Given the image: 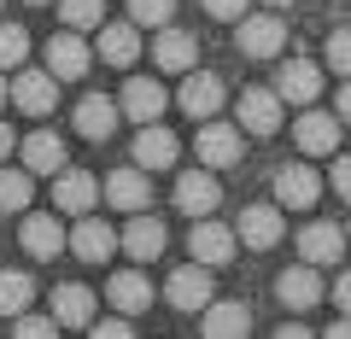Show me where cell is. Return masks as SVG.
I'll list each match as a JSON object with an SVG mask.
<instances>
[{"label":"cell","mask_w":351,"mask_h":339,"mask_svg":"<svg viewBox=\"0 0 351 339\" xmlns=\"http://www.w3.org/2000/svg\"><path fill=\"white\" fill-rule=\"evenodd\" d=\"M0 6H6V0H0Z\"/></svg>","instance_id":"obj_46"},{"label":"cell","mask_w":351,"mask_h":339,"mask_svg":"<svg viewBox=\"0 0 351 339\" xmlns=\"http://www.w3.org/2000/svg\"><path fill=\"white\" fill-rule=\"evenodd\" d=\"M164 299H170V310H205V304H211V269L205 264L176 269V275L164 281Z\"/></svg>","instance_id":"obj_16"},{"label":"cell","mask_w":351,"mask_h":339,"mask_svg":"<svg viewBox=\"0 0 351 339\" xmlns=\"http://www.w3.org/2000/svg\"><path fill=\"white\" fill-rule=\"evenodd\" d=\"M234 41L246 59H276L281 47H287V24H281L276 12H240L234 18Z\"/></svg>","instance_id":"obj_1"},{"label":"cell","mask_w":351,"mask_h":339,"mask_svg":"<svg viewBox=\"0 0 351 339\" xmlns=\"http://www.w3.org/2000/svg\"><path fill=\"white\" fill-rule=\"evenodd\" d=\"M29 6H47V0H29Z\"/></svg>","instance_id":"obj_45"},{"label":"cell","mask_w":351,"mask_h":339,"mask_svg":"<svg viewBox=\"0 0 351 339\" xmlns=\"http://www.w3.org/2000/svg\"><path fill=\"white\" fill-rule=\"evenodd\" d=\"M129 24H141V29L176 24V0H129Z\"/></svg>","instance_id":"obj_34"},{"label":"cell","mask_w":351,"mask_h":339,"mask_svg":"<svg viewBox=\"0 0 351 339\" xmlns=\"http://www.w3.org/2000/svg\"><path fill=\"white\" fill-rule=\"evenodd\" d=\"M12 322H18V334H24V339H47V334H59V322H53V316H29V310H18Z\"/></svg>","instance_id":"obj_36"},{"label":"cell","mask_w":351,"mask_h":339,"mask_svg":"<svg viewBox=\"0 0 351 339\" xmlns=\"http://www.w3.org/2000/svg\"><path fill=\"white\" fill-rule=\"evenodd\" d=\"M18 152H24L29 176H59V170H64V140L53 135V129H29V135L18 140Z\"/></svg>","instance_id":"obj_21"},{"label":"cell","mask_w":351,"mask_h":339,"mask_svg":"<svg viewBox=\"0 0 351 339\" xmlns=\"http://www.w3.org/2000/svg\"><path fill=\"white\" fill-rule=\"evenodd\" d=\"M188 251L199 258L205 269H223V264H234L240 240H234V228H223V223H211V216H199V228L188 234Z\"/></svg>","instance_id":"obj_10"},{"label":"cell","mask_w":351,"mask_h":339,"mask_svg":"<svg viewBox=\"0 0 351 339\" xmlns=\"http://www.w3.org/2000/svg\"><path fill=\"white\" fill-rule=\"evenodd\" d=\"M6 152H18V135H12L6 123H0V158H6Z\"/></svg>","instance_id":"obj_42"},{"label":"cell","mask_w":351,"mask_h":339,"mask_svg":"<svg viewBox=\"0 0 351 339\" xmlns=\"http://www.w3.org/2000/svg\"><path fill=\"white\" fill-rule=\"evenodd\" d=\"M106 299H112L123 316H141V310L152 304V281L141 275V269H117V275L106 281Z\"/></svg>","instance_id":"obj_27"},{"label":"cell","mask_w":351,"mask_h":339,"mask_svg":"<svg viewBox=\"0 0 351 339\" xmlns=\"http://www.w3.org/2000/svg\"><path fill=\"white\" fill-rule=\"evenodd\" d=\"M276 94L287 105H311L316 94H322V71H316L311 59H287V64H281V76H276Z\"/></svg>","instance_id":"obj_24"},{"label":"cell","mask_w":351,"mask_h":339,"mask_svg":"<svg viewBox=\"0 0 351 339\" xmlns=\"http://www.w3.org/2000/svg\"><path fill=\"white\" fill-rule=\"evenodd\" d=\"M276 299L287 304V310H316L322 304V275H316V264H299V269H287V275L276 281Z\"/></svg>","instance_id":"obj_23"},{"label":"cell","mask_w":351,"mask_h":339,"mask_svg":"<svg viewBox=\"0 0 351 339\" xmlns=\"http://www.w3.org/2000/svg\"><path fill=\"white\" fill-rule=\"evenodd\" d=\"M205 334L211 339H240V334H252V304L246 299H223V304H205Z\"/></svg>","instance_id":"obj_26"},{"label":"cell","mask_w":351,"mask_h":339,"mask_svg":"<svg viewBox=\"0 0 351 339\" xmlns=\"http://www.w3.org/2000/svg\"><path fill=\"white\" fill-rule=\"evenodd\" d=\"M100 199L112 205V211H147V205H152V181H147V170H141V164H117L112 176L100 181Z\"/></svg>","instance_id":"obj_3"},{"label":"cell","mask_w":351,"mask_h":339,"mask_svg":"<svg viewBox=\"0 0 351 339\" xmlns=\"http://www.w3.org/2000/svg\"><path fill=\"white\" fill-rule=\"evenodd\" d=\"M129 322H135V316L117 310V316H106V322H88V327H94V334H106V339H117V334H129Z\"/></svg>","instance_id":"obj_39"},{"label":"cell","mask_w":351,"mask_h":339,"mask_svg":"<svg viewBox=\"0 0 351 339\" xmlns=\"http://www.w3.org/2000/svg\"><path fill=\"white\" fill-rule=\"evenodd\" d=\"M36 199V176L29 170H0V211H24Z\"/></svg>","instance_id":"obj_31"},{"label":"cell","mask_w":351,"mask_h":339,"mask_svg":"<svg viewBox=\"0 0 351 339\" xmlns=\"http://www.w3.org/2000/svg\"><path fill=\"white\" fill-rule=\"evenodd\" d=\"M281 234H287L281 211H269V205H246V211H240V228H234V240H240V246L269 251V246H281Z\"/></svg>","instance_id":"obj_17"},{"label":"cell","mask_w":351,"mask_h":339,"mask_svg":"<svg viewBox=\"0 0 351 339\" xmlns=\"http://www.w3.org/2000/svg\"><path fill=\"white\" fill-rule=\"evenodd\" d=\"M334 193H339V199H351V152H339V158H334Z\"/></svg>","instance_id":"obj_38"},{"label":"cell","mask_w":351,"mask_h":339,"mask_svg":"<svg viewBox=\"0 0 351 339\" xmlns=\"http://www.w3.org/2000/svg\"><path fill=\"white\" fill-rule=\"evenodd\" d=\"M94 199H100V181L88 176V170H71V164H64L59 176H53V211L82 216V211H94Z\"/></svg>","instance_id":"obj_13"},{"label":"cell","mask_w":351,"mask_h":339,"mask_svg":"<svg viewBox=\"0 0 351 339\" xmlns=\"http://www.w3.org/2000/svg\"><path fill=\"white\" fill-rule=\"evenodd\" d=\"M164 240H170V234H164V223H158V216H147V211H129V223L117 228V246H123L135 264H152V258L164 251Z\"/></svg>","instance_id":"obj_12"},{"label":"cell","mask_w":351,"mask_h":339,"mask_svg":"<svg viewBox=\"0 0 351 339\" xmlns=\"http://www.w3.org/2000/svg\"><path fill=\"white\" fill-rule=\"evenodd\" d=\"M53 322H59V327H88V322H94V292L76 287V281L53 287Z\"/></svg>","instance_id":"obj_29"},{"label":"cell","mask_w":351,"mask_h":339,"mask_svg":"<svg viewBox=\"0 0 351 339\" xmlns=\"http://www.w3.org/2000/svg\"><path fill=\"white\" fill-rule=\"evenodd\" d=\"M6 100L29 117H47L59 105V76L53 71H18V82H6Z\"/></svg>","instance_id":"obj_4"},{"label":"cell","mask_w":351,"mask_h":339,"mask_svg":"<svg viewBox=\"0 0 351 339\" xmlns=\"http://www.w3.org/2000/svg\"><path fill=\"white\" fill-rule=\"evenodd\" d=\"M64 251H76V258H82V264H106V258H112L117 251V228L112 223H100V216H76V228L71 234H64Z\"/></svg>","instance_id":"obj_6"},{"label":"cell","mask_w":351,"mask_h":339,"mask_svg":"<svg viewBox=\"0 0 351 339\" xmlns=\"http://www.w3.org/2000/svg\"><path fill=\"white\" fill-rule=\"evenodd\" d=\"M199 6H205V12L217 18V24H234V18L246 12V0H199Z\"/></svg>","instance_id":"obj_37"},{"label":"cell","mask_w":351,"mask_h":339,"mask_svg":"<svg viewBox=\"0 0 351 339\" xmlns=\"http://www.w3.org/2000/svg\"><path fill=\"white\" fill-rule=\"evenodd\" d=\"M0 105H6V76H0Z\"/></svg>","instance_id":"obj_44"},{"label":"cell","mask_w":351,"mask_h":339,"mask_svg":"<svg viewBox=\"0 0 351 339\" xmlns=\"http://www.w3.org/2000/svg\"><path fill=\"white\" fill-rule=\"evenodd\" d=\"M88 64H94V47L82 41V29H64V36L47 41V71L59 76V82H82Z\"/></svg>","instance_id":"obj_7"},{"label":"cell","mask_w":351,"mask_h":339,"mask_svg":"<svg viewBox=\"0 0 351 339\" xmlns=\"http://www.w3.org/2000/svg\"><path fill=\"white\" fill-rule=\"evenodd\" d=\"M281 94L276 88H246L240 94V105H234V117H240V129H246V135H276L281 129Z\"/></svg>","instance_id":"obj_11"},{"label":"cell","mask_w":351,"mask_h":339,"mask_svg":"<svg viewBox=\"0 0 351 339\" xmlns=\"http://www.w3.org/2000/svg\"><path fill=\"white\" fill-rule=\"evenodd\" d=\"M152 59H158V71H193V64H199V41H193L188 29H176V24H158Z\"/></svg>","instance_id":"obj_19"},{"label":"cell","mask_w":351,"mask_h":339,"mask_svg":"<svg viewBox=\"0 0 351 339\" xmlns=\"http://www.w3.org/2000/svg\"><path fill=\"white\" fill-rule=\"evenodd\" d=\"M293 140H299L304 158H328V152L339 147V117L316 112V100H311V105L299 112V123H293Z\"/></svg>","instance_id":"obj_8"},{"label":"cell","mask_w":351,"mask_h":339,"mask_svg":"<svg viewBox=\"0 0 351 339\" xmlns=\"http://www.w3.org/2000/svg\"><path fill=\"white\" fill-rule=\"evenodd\" d=\"M322 181H316V164H281L276 170V205L281 211H311Z\"/></svg>","instance_id":"obj_9"},{"label":"cell","mask_w":351,"mask_h":339,"mask_svg":"<svg viewBox=\"0 0 351 339\" xmlns=\"http://www.w3.org/2000/svg\"><path fill=\"white\" fill-rule=\"evenodd\" d=\"M217 205H223V181H217L211 164H199V170H182V176H176V211L211 216Z\"/></svg>","instance_id":"obj_2"},{"label":"cell","mask_w":351,"mask_h":339,"mask_svg":"<svg viewBox=\"0 0 351 339\" xmlns=\"http://www.w3.org/2000/svg\"><path fill=\"white\" fill-rule=\"evenodd\" d=\"M117 117H123V112H117L112 94H88V100L76 105L71 123H76V135H82V140H112L117 135Z\"/></svg>","instance_id":"obj_20"},{"label":"cell","mask_w":351,"mask_h":339,"mask_svg":"<svg viewBox=\"0 0 351 339\" xmlns=\"http://www.w3.org/2000/svg\"><path fill=\"white\" fill-rule=\"evenodd\" d=\"M334 112H339V123H351V82L339 88V100H334Z\"/></svg>","instance_id":"obj_41"},{"label":"cell","mask_w":351,"mask_h":339,"mask_svg":"<svg viewBox=\"0 0 351 339\" xmlns=\"http://www.w3.org/2000/svg\"><path fill=\"white\" fill-rule=\"evenodd\" d=\"M36 304V281L24 275V269H6L0 275V316H18V310H29Z\"/></svg>","instance_id":"obj_30"},{"label":"cell","mask_w":351,"mask_h":339,"mask_svg":"<svg viewBox=\"0 0 351 339\" xmlns=\"http://www.w3.org/2000/svg\"><path fill=\"white\" fill-rule=\"evenodd\" d=\"M176 152H182V147H176L170 129H158V117L141 123V135H135V164L147 170V176H152V170H176Z\"/></svg>","instance_id":"obj_22"},{"label":"cell","mask_w":351,"mask_h":339,"mask_svg":"<svg viewBox=\"0 0 351 339\" xmlns=\"http://www.w3.org/2000/svg\"><path fill=\"white\" fill-rule=\"evenodd\" d=\"M263 6H293V0H263Z\"/></svg>","instance_id":"obj_43"},{"label":"cell","mask_w":351,"mask_h":339,"mask_svg":"<svg viewBox=\"0 0 351 339\" xmlns=\"http://www.w3.org/2000/svg\"><path fill=\"white\" fill-rule=\"evenodd\" d=\"M59 24H71V29H100V24H106V0H59Z\"/></svg>","instance_id":"obj_32"},{"label":"cell","mask_w":351,"mask_h":339,"mask_svg":"<svg viewBox=\"0 0 351 339\" xmlns=\"http://www.w3.org/2000/svg\"><path fill=\"white\" fill-rule=\"evenodd\" d=\"M299 258L304 264H339V258H346V228L339 223H304L299 228Z\"/></svg>","instance_id":"obj_18"},{"label":"cell","mask_w":351,"mask_h":339,"mask_svg":"<svg viewBox=\"0 0 351 339\" xmlns=\"http://www.w3.org/2000/svg\"><path fill=\"white\" fill-rule=\"evenodd\" d=\"M193 152H199V164H211V170H228V164H240V152H246V135H240L234 123H205L199 140H193Z\"/></svg>","instance_id":"obj_14"},{"label":"cell","mask_w":351,"mask_h":339,"mask_svg":"<svg viewBox=\"0 0 351 339\" xmlns=\"http://www.w3.org/2000/svg\"><path fill=\"white\" fill-rule=\"evenodd\" d=\"M18 246H24L29 258H59V251H64V228H59V216H47V211L29 216V223L18 228Z\"/></svg>","instance_id":"obj_28"},{"label":"cell","mask_w":351,"mask_h":339,"mask_svg":"<svg viewBox=\"0 0 351 339\" xmlns=\"http://www.w3.org/2000/svg\"><path fill=\"white\" fill-rule=\"evenodd\" d=\"M164 105H170V94H164V82H152V76H129L123 94H117V112L135 117V123H152V117H164Z\"/></svg>","instance_id":"obj_15"},{"label":"cell","mask_w":351,"mask_h":339,"mask_svg":"<svg viewBox=\"0 0 351 339\" xmlns=\"http://www.w3.org/2000/svg\"><path fill=\"white\" fill-rule=\"evenodd\" d=\"M328 71L351 76V29H334V36H328Z\"/></svg>","instance_id":"obj_35"},{"label":"cell","mask_w":351,"mask_h":339,"mask_svg":"<svg viewBox=\"0 0 351 339\" xmlns=\"http://www.w3.org/2000/svg\"><path fill=\"white\" fill-rule=\"evenodd\" d=\"M334 304H339V310H346V316H351V269H346V275H339V281H334Z\"/></svg>","instance_id":"obj_40"},{"label":"cell","mask_w":351,"mask_h":339,"mask_svg":"<svg viewBox=\"0 0 351 339\" xmlns=\"http://www.w3.org/2000/svg\"><path fill=\"white\" fill-rule=\"evenodd\" d=\"M100 59L112 64V71H129V64L141 59V24H100Z\"/></svg>","instance_id":"obj_25"},{"label":"cell","mask_w":351,"mask_h":339,"mask_svg":"<svg viewBox=\"0 0 351 339\" xmlns=\"http://www.w3.org/2000/svg\"><path fill=\"white\" fill-rule=\"evenodd\" d=\"M176 105L188 117H217L223 112V76H211V71H182V88H176Z\"/></svg>","instance_id":"obj_5"},{"label":"cell","mask_w":351,"mask_h":339,"mask_svg":"<svg viewBox=\"0 0 351 339\" xmlns=\"http://www.w3.org/2000/svg\"><path fill=\"white\" fill-rule=\"evenodd\" d=\"M29 59V29L24 24H0V71H18Z\"/></svg>","instance_id":"obj_33"}]
</instances>
